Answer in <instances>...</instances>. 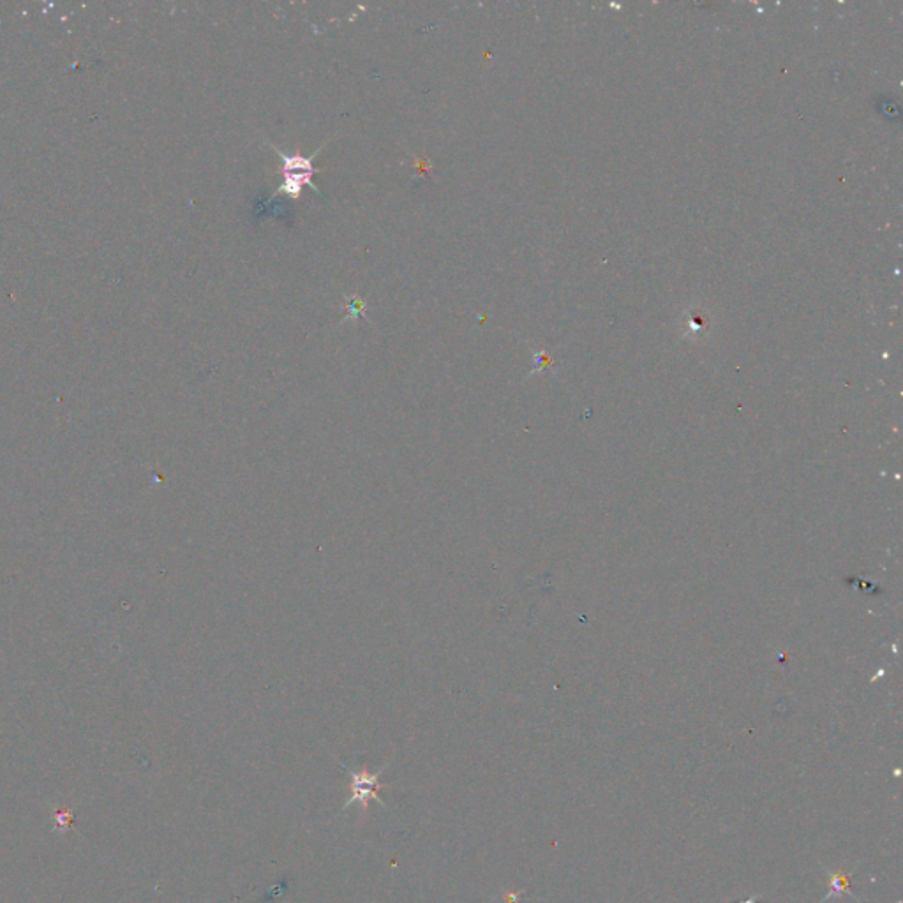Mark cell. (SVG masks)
Returning <instances> with one entry per match:
<instances>
[{"label":"cell","mask_w":903,"mask_h":903,"mask_svg":"<svg viewBox=\"0 0 903 903\" xmlns=\"http://www.w3.org/2000/svg\"><path fill=\"white\" fill-rule=\"evenodd\" d=\"M269 145L276 154H279L281 161H283V184L277 187L274 196L284 195L299 198L302 189L306 186L311 187L316 193H321L320 187L313 184V175L316 172L313 166V159L318 156L320 149L316 150L313 156L304 157L300 156V154H284L281 150L276 149L272 143H269Z\"/></svg>","instance_id":"6da1fadb"},{"label":"cell","mask_w":903,"mask_h":903,"mask_svg":"<svg viewBox=\"0 0 903 903\" xmlns=\"http://www.w3.org/2000/svg\"><path fill=\"white\" fill-rule=\"evenodd\" d=\"M348 773H350L351 782V796L346 803H344V810H348L353 805H359L362 808V812H367L369 810V803L371 801H376L378 805H383V801H381L380 796H378V791L383 789V785L380 784V775L381 771L378 773H371V771H367L366 768L357 769V771H353V769H348Z\"/></svg>","instance_id":"7a4b0ae2"},{"label":"cell","mask_w":903,"mask_h":903,"mask_svg":"<svg viewBox=\"0 0 903 903\" xmlns=\"http://www.w3.org/2000/svg\"><path fill=\"white\" fill-rule=\"evenodd\" d=\"M829 895L824 900H829L833 896L852 895L851 891V875L844 872H829Z\"/></svg>","instance_id":"3957f363"},{"label":"cell","mask_w":903,"mask_h":903,"mask_svg":"<svg viewBox=\"0 0 903 903\" xmlns=\"http://www.w3.org/2000/svg\"><path fill=\"white\" fill-rule=\"evenodd\" d=\"M364 311H366V302L360 299L350 300V304H348V313H346V318H360V316H364Z\"/></svg>","instance_id":"277c9868"},{"label":"cell","mask_w":903,"mask_h":903,"mask_svg":"<svg viewBox=\"0 0 903 903\" xmlns=\"http://www.w3.org/2000/svg\"><path fill=\"white\" fill-rule=\"evenodd\" d=\"M734 903H762L761 900H747V902H734Z\"/></svg>","instance_id":"5b68a950"}]
</instances>
